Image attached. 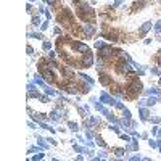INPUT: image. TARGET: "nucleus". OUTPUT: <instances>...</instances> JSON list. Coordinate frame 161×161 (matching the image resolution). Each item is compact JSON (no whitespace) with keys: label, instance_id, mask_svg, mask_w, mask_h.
Instances as JSON below:
<instances>
[{"label":"nucleus","instance_id":"nucleus-1","mask_svg":"<svg viewBox=\"0 0 161 161\" xmlns=\"http://www.w3.org/2000/svg\"><path fill=\"white\" fill-rule=\"evenodd\" d=\"M79 16L84 19V21H90L92 23L93 21V18H95V15H93V11L87 8V7H81L79 8Z\"/></svg>","mask_w":161,"mask_h":161},{"label":"nucleus","instance_id":"nucleus-2","mask_svg":"<svg viewBox=\"0 0 161 161\" xmlns=\"http://www.w3.org/2000/svg\"><path fill=\"white\" fill-rule=\"evenodd\" d=\"M127 90L132 93V95H135V93H139L140 90H142V84H140V82H137V81H134L131 85H129V89H127Z\"/></svg>","mask_w":161,"mask_h":161},{"label":"nucleus","instance_id":"nucleus-3","mask_svg":"<svg viewBox=\"0 0 161 161\" xmlns=\"http://www.w3.org/2000/svg\"><path fill=\"white\" fill-rule=\"evenodd\" d=\"M111 55H113V50L110 49V47H105V49H101V52H100L101 58H110Z\"/></svg>","mask_w":161,"mask_h":161},{"label":"nucleus","instance_id":"nucleus-4","mask_svg":"<svg viewBox=\"0 0 161 161\" xmlns=\"http://www.w3.org/2000/svg\"><path fill=\"white\" fill-rule=\"evenodd\" d=\"M108 77H110V76H107V74H101V76H100V82H101L103 85H108V84H110V79H108Z\"/></svg>","mask_w":161,"mask_h":161},{"label":"nucleus","instance_id":"nucleus-5","mask_svg":"<svg viewBox=\"0 0 161 161\" xmlns=\"http://www.w3.org/2000/svg\"><path fill=\"white\" fill-rule=\"evenodd\" d=\"M158 63H160V65H161V58H160V60H158Z\"/></svg>","mask_w":161,"mask_h":161}]
</instances>
